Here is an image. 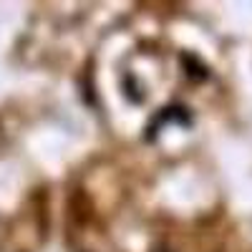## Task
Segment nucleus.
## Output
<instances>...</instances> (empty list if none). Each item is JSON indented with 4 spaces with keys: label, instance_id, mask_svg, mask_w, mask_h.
I'll list each match as a JSON object with an SVG mask.
<instances>
[{
    "label": "nucleus",
    "instance_id": "f257e3e1",
    "mask_svg": "<svg viewBox=\"0 0 252 252\" xmlns=\"http://www.w3.org/2000/svg\"><path fill=\"white\" fill-rule=\"evenodd\" d=\"M152 252H172V250H169V247H154Z\"/></svg>",
    "mask_w": 252,
    "mask_h": 252
}]
</instances>
